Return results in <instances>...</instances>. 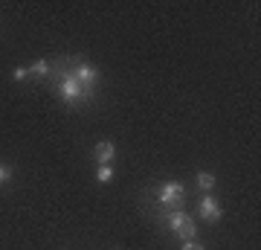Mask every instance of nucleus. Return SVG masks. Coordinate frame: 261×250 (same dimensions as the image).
Returning a JSON list of instances; mask_svg holds the SVG:
<instances>
[{
    "label": "nucleus",
    "mask_w": 261,
    "mask_h": 250,
    "mask_svg": "<svg viewBox=\"0 0 261 250\" xmlns=\"http://www.w3.org/2000/svg\"><path fill=\"white\" fill-rule=\"evenodd\" d=\"M29 76H38V79H44V76L53 73V67H49V61H44V58H38V61H32V64L27 67Z\"/></svg>",
    "instance_id": "nucleus-8"
},
{
    "label": "nucleus",
    "mask_w": 261,
    "mask_h": 250,
    "mask_svg": "<svg viewBox=\"0 0 261 250\" xmlns=\"http://www.w3.org/2000/svg\"><path fill=\"white\" fill-rule=\"evenodd\" d=\"M73 79L82 84V87L93 90L96 84H99V70H96L93 64H87V61H75L73 64Z\"/></svg>",
    "instance_id": "nucleus-4"
},
{
    "label": "nucleus",
    "mask_w": 261,
    "mask_h": 250,
    "mask_svg": "<svg viewBox=\"0 0 261 250\" xmlns=\"http://www.w3.org/2000/svg\"><path fill=\"white\" fill-rule=\"evenodd\" d=\"M166 224L171 227V233H174V236H180L183 241H192V239L197 236L195 218H192V215H186L183 210H168V215H166Z\"/></svg>",
    "instance_id": "nucleus-1"
},
{
    "label": "nucleus",
    "mask_w": 261,
    "mask_h": 250,
    "mask_svg": "<svg viewBox=\"0 0 261 250\" xmlns=\"http://www.w3.org/2000/svg\"><path fill=\"white\" fill-rule=\"evenodd\" d=\"M58 96H61L67 105H79V102H84V99H90L93 90L82 87V84L73 79V73H70V76L64 73V76H61V82H58Z\"/></svg>",
    "instance_id": "nucleus-2"
},
{
    "label": "nucleus",
    "mask_w": 261,
    "mask_h": 250,
    "mask_svg": "<svg viewBox=\"0 0 261 250\" xmlns=\"http://www.w3.org/2000/svg\"><path fill=\"white\" fill-rule=\"evenodd\" d=\"M183 198H186V189H183V184H177V180H166V184L157 189V201L163 204V210H180Z\"/></svg>",
    "instance_id": "nucleus-3"
},
{
    "label": "nucleus",
    "mask_w": 261,
    "mask_h": 250,
    "mask_svg": "<svg viewBox=\"0 0 261 250\" xmlns=\"http://www.w3.org/2000/svg\"><path fill=\"white\" fill-rule=\"evenodd\" d=\"M197 215L206 218V221H221L224 218V210H221V201L215 195H203L200 204H197Z\"/></svg>",
    "instance_id": "nucleus-5"
},
{
    "label": "nucleus",
    "mask_w": 261,
    "mask_h": 250,
    "mask_svg": "<svg viewBox=\"0 0 261 250\" xmlns=\"http://www.w3.org/2000/svg\"><path fill=\"white\" fill-rule=\"evenodd\" d=\"M195 184H197V189H200V192H206V195H212L215 184H218V177H215L212 172H197V177H195Z\"/></svg>",
    "instance_id": "nucleus-7"
},
{
    "label": "nucleus",
    "mask_w": 261,
    "mask_h": 250,
    "mask_svg": "<svg viewBox=\"0 0 261 250\" xmlns=\"http://www.w3.org/2000/svg\"><path fill=\"white\" fill-rule=\"evenodd\" d=\"M180 250H206V247L197 239H192V241H183V247H180Z\"/></svg>",
    "instance_id": "nucleus-11"
},
{
    "label": "nucleus",
    "mask_w": 261,
    "mask_h": 250,
    "mask_svg": "<svg viewBox=\"0 0 261 250\" xmlns=\"http://www.w3.org/2000/svg\"><path fill=\"white\" fill-rule=\"evenodd\" d=\"M96 180H99V184H111V180H113V166H99Z\"/></svg>",
    "instance_id": "nucleus-9"
},
{
    "label": "nucleus",
    "mask_w": 261,
    "mask_h": 250,
    "mask_svg": "<svg viewBox=\"0 0 261 250\" xmlns=\"http://www.w3.org/2000/svg\"><path fill=\"white\" fill-rule=\"evenodd\" d=\"M93 157H96V163H99V166H111V163H113V157H116V146H113V143H108V140H102V143H96V148H93Z\"/></svg>",
    "instance_id": "nucleus-6"
},
{
    "label": "nucleus",
    "mask_w": 261,
    "mask_h": 250,
    "mask_svg": "<svg viewBox=\"0 0 261 250\" xmlns=\"http://www.w3.org/2000/svg\"><path fill=\"white\" fill-rule=\"evenodd\" d=\"M27 76H29V70H27V67H15V70H12V79H15V82H23Z\"/></svg>",
    "instance_id": "nucleus-10"
},
{
    "label": "nucleus",
    "mask_w": 261,
    "mask_h": 250,
    "mask_svg": "<svg viewBox=\"0 0 261 250\" xmlns=\"http://www.w3.org/2000/svg\"><path fill=\"white\" fill-rule=\"evenodd\" d=\"M12 180V169L9 166H0V184H9Z\"/></svg>",
    "instance_id": "nucleus-12"
}]
</instances>
